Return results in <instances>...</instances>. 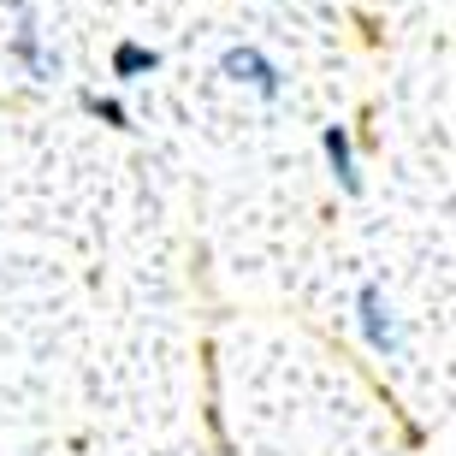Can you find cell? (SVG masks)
Returning a JSON list of instances; mask_svg holds the SVG:
<instances>
[{
  "label": "cell",
  "instance_id": "cell-1",
  "mask_svg": "<svg viewBox=\"0 0 456 456\" xmlns=\"http://www.w3.org/2000/svg\"><path fill=\"white\" fill-rule=\"evenodd\" d=\"M12 12H18V30L6 36V60H12L30 84H53V77L66 71V60L48 48V36H42V24H36V12L24 0H12Z\"/></svg>",
  "mask_w": 456,
  "mask_h": 456
},
{
  "label": "cell",
  "instance_id": "cell-2",
  "mask_svg": "<svg viewBox=\"0 0 456 456\" xmlns=\"http://www.w3.org/2000/svg\"><path fill=\"white\" fill-rule=\"evenodd\" d=\"M220 77L255 89L267 107H279V95H285V66H279L267 48H255V42H232V48L220 53Z\"/></svg>",
  "mask_w": 456,
  "mask_h": 456
},
{
  "label": "cell",
  "instance_id": "cell-3",
  "mask_svg": "<svg viewBox=\"0 0 456 456\" xmlns=\"http://www.w3.org/2000/svg\"><path fill=\"white\" fill-rule=\"evenodd\" d=\"M355 326H362V344L373 355H397L403 350V326H397V308L386 303L379 285H362L355 290Z\"/></svg>",
  "mask_w": 456,
  "mask_h": 456
},
{
  "label": "cell",
  "instance_id": "cell-4",
  "mask_svg": "<svg viewBox=\"0 0 456 456\" xmlns=\"http://www.w3.org/2000/svg\"><path fill=\"white\" fill-rule=\"evenodd\" d=\"M321 154H326V167H332V178H338L344 196H362V167H355L350 125H326L321 131Z\"/></svg>",
  "mask_w": 456,
  "mask_h": 456
},
{
  "label": "cell",
  "instance_id": "cell-5",
  "mask_svg": "<svg viewBox=\"0 0 456 456\" xmlns=\"http://www.w3.org/2000/svg\"><path fill=\"white\" fill-rule=\"evenodd\" d=\"M149 71H160V48L113 42V77H118V84H136V77H149Z\"/></svg>",
  "mask_w": 456,
  "mask_h": 456
},
{
  "label": "cell",
  "instance_id": "cell-6",
  "mask_svg": "<svg viewBox=\"0 0 456 456\" xmlns=\"http://www.w3.org/2000/svg\"><path fill=\"white\" fill-rule=\"evenodd\" d=\"M84 113H89V118H102L107 131H136L131 107L118 102V95H102V89H89V95H84Z\"/></svg>",
  "mask_w": 456,
  "mask_h": 456
}]
</instances>
